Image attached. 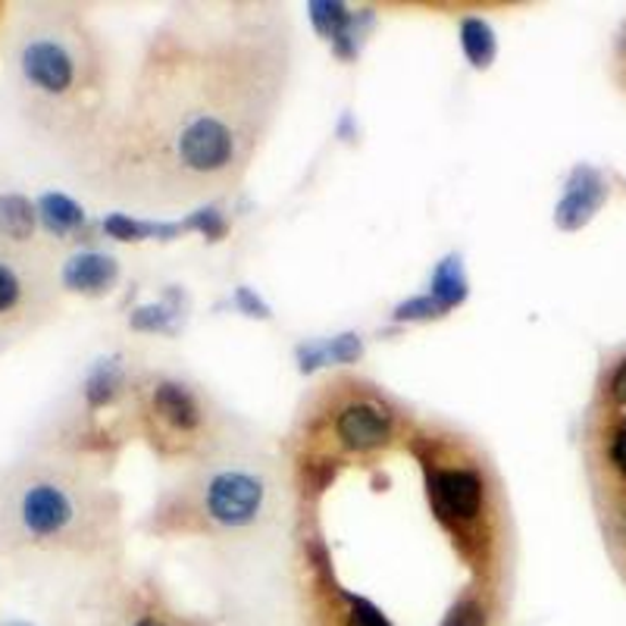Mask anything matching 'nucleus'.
<instances>
[{"instance_id": "2", "label": "nucleus", "mask_w": 626, "mask_h": 626, "mask_svg": "<svg viewBox=\"0 0 626 626\" xmlns=\"http://www.w3.org/2000/svg\"><path fill=\"white\" fill-rule=\"evenodd\" d=\"M150 539H200L213 549H267L289 536V479L282 454L254 435L185 467L142 524Z\"/></svg>"}, {"instance_id": "1", "label": "nucleus", "mask_w": 626, "mask_h": 626, "mask_svg": "<svg viewBox=\"0 0 626 626\" xmlns=\"http://www.w3.org/2000/svg\"><path fill=\"white\" fill-rule=\"evenodd\" d=\"M292 70L285 7H173L150 32L123 110L100 132L113 198L170 213L235 192L282 113Z\"/></svg>"}, {"instance_id": "3", "label": "nucleus", "mask_w": 626, "mask_h": 626, "mask_svg": "<svg viewBox=\"0 0 626 626\" xmlns=\"http://www.w3.org/2000/svg\"><path fill=\"white\" fill-rule=\"evenodd\" d=\"M132 410L150 451L163 464H182V470L254 435L195 376L167 364L138 370Z\"/></svg>"}, {"instance_id": "9", "label": "nucleus", "mask_w": 626, "mask_h": 626, "mask_svg": "<svg viewBox=\"0 0 626 626\" xmlns=\"http://www.w3.org/2000/svg\"><path fill=\"white\" fill-rule=\"evenodd\" d=\"M38 210L23 195H0V235L10 242H28L35 235Z\"/></svg>"}, {"instance_id": "14", "label": "nucleus", "mask_w": 626, "mask_h": 626, "mask_svg": "<svg viewBox=\"0 0 626 626\" xmlns=\"http://www.w3.org/2000/svg\"><path fill=\"white\" fill-rule=\"evenodd\" d=\"M442 314H445V307L429 295V298L404 300L395 310V320H432V317H442Z\"/></svg>"}, {"instance_id": "10", "label": "nucleus", "mask_w": 626, "mask_h": 626, "mask_svg": "<svg viewBox=\"0 0 626 626\" xmlns=\"http://www.w3.org/2000/svg\"><path fill=\"white\" fill-rule=\"evenodd\" d=\"M38 217L53 235H70L85 223V210L73 198L60 195V192H48L45 198L38 200Z\"/></svg>"}, {"instance_id": "8", "label": "nucleus", "mask_w": 626, "mask_h": 626, "mask_svg": "<svg viewBox=\"0 0 626 626\" xmlns=\"http://www.w3.org/2000/svg\"><path fill=\"white\" fill-rule=\"evenodd\" d=\"M116 275H120L116 260L110 254H100V250H82L63 263V285L73 292H82V295L110 292Z\"/></svg>"}, {"instance_id": "5", "label": "nucleus", "mask_w": 626, "mask_h": 626, "mask_svg": "<svg viewBox=\"0 0 626 626\" xmlns=\"http://www.w3.org/2000/svg\"><path fill=\"white\" fill-rule=\"evenodd\" d=\"M16 517L25 536L35 542H63L78 536L88 520L82 492L53 479H35L25 486L16 501Z\"/></svg>"}, {"instance_id": "16", "label": "nucleus", "mask_w": 626, "mask_h": 626, "mask_svg": "<svg viewBox=\"0 0 626 626\" xmlns=\"http://www.w3.org/2000/svg\"><path fill=\"white\" fill-rule=\"evenodd\" d=\"M3 626H28V624H3Z\"/></svg>"}, {"instance_id": "6", "label": "nucleus", "mask_w": 626, "mask_h": 626, "mask_svg": "<svg viewBox=\"0 0 626 626\" xmlns=\"http://www.w3.org/2000/svg\"><path fill=\"white\" fill-rule=\"evenodd\" d=\"M120 626H220L185 614L150 576L145 582H120Z\"/></svg>"}, {"instance_id": "7", "label": "nucleus", "mask_w": 626, "mask_h": 626, "mask_svg": "<svg viewBox=\"0 0 626 626\" xmlns=\"http://www.w3.org/2000/svg\"><path fill=\"white\" fill-rule=\"evenodd\" d=\"M604 198H607V188H604V179H601L599 170L576 167L570 173V182H567V195L557 204L554 223L567 229V232H574V229L586 225L596 217V210L604 204Z\"/></svg>"}, {"instance_id": "11", "label": "nucleus", "mask_w": 626, "mask_h": 626, "mask_svg": "<svg viewBox=\"0 0 626 626\" xmlns=\"http://www.w3.org/2000/svg\"><path fill=\"white\" fill-rule=\"evenodd\" d=\"M432 298L439 300L445 310L464 304L467 298V279H464V270H461V257H449L439 263V270L432 275Z\"/></svg>"}, {"instance_id": "12", "label": "nucleus", "mask_w": 626, "mask_h": 626, "mask_svg": "<svg viewBox=\"0 0 626 626\" xmlns=\"http://www.w3.org/2000/svg\"><path fill=\"white\" fill-rule=\"evenodd\" d=\"M32 298V285L10 260L0 257V317L20 314Z\"/></svg>"}, {"instance_id": "13", "label": "nucleus", "mask_w": 626, "mask_h": 626, "mask_svg": "<svg viewBox=\"0 0 626 626\" xmlns=\"http://www.w3.org/2000/svg\"><path fill=\"white\" fill-rule=\"evenodd\" d=\"M461 45H464V53L470 57V63H474L476 70H489L492 66V60H495V35H492V28L482 20H467L464 23Z\"/></svg>"}, {"instance_id": "15", "label": "nucleus", "mask_w": 626, "mask_h": 626, "mask_svg": "<svg viewBox=\"0 0 626 626\" xmlns=\"http://www.w3.org/2000/svg\"><path fill=\"white\" fill-rule=\"evenodd\" d=\"M326 354L332 357V364H354L357 357H360V342L354 339V335H342V339H335Z\"/></svg>"}, {"instance_id": "4", "label": "nucleus", "mask_w": 626, "mask_h": 626, "mask_svg": "<svg viewBox=\"0 0 626 626\" xmlns=\"http://www.w3.org/2000/svg\"><path fill=\"white\" fill-rule=\"evenodd\" d=\"M20 75L23 82L41 98H91L98 107L107 103L103 88V63L85 41H70L63 35L41 32L32 35L20 48Z\"/></svg>"}]
</instances>
